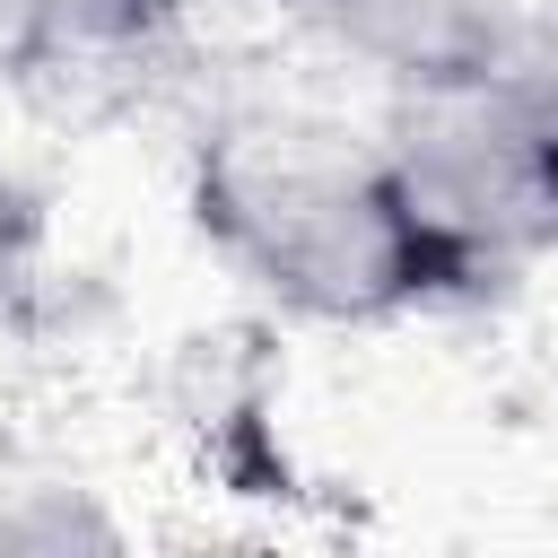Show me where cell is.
Returning <instances> with one entry per match:
<instances>
[{
	"instance_id": "cell-2",
	"label": "cell",
	"mask_w": 558,
	"mask_h": 558,
	"mask_svg": "<svg viewBox=\"0 0 558 558\" xmlns=\"http://www.w3.org/2000/svg\"><path fill=\"white\" fill-rule=\"evenodd\" d=\"M375 148L445 270V296H488L558 253V96L523 52L384 87Z\"/></svg>"
},
{
	"instance_id": "cell-7",
	"label": "cell",
	"mask_w": 558,
	"mask_h": 558,
	"mask_svg": "<svg viewBox=\"0 0 558 558\" xmlns=\"http://www.w3.org/2000/svg\"><path fill=\"white\" fill-rule=\"evenodd\" d=\"M523 61H532L541 87L558 96V9H549V17H523Z\"/></svg>"
},
{
	"instance_id": "cell-1",
	"label": "cell",
	"mask_w": 558,
	"mask_h": 558,
	"mask_svg": "<svg viewBox=\"0 0 558 558\" xmlns=\"http://www.w3.org/2000/svg\"><path fill=\"white\" fill-rule=\"evenodd\" d=\"M192 227L296 323L366 331L418 305H453L427 235L384 174L375 131H349L323 105H227L192 140Z\"/></svg>"
},
{
	"instance_id": "cell-3",
	"label": "cell",
	"mask_w": 558,
	"mask_h": 558,
	"mask_svg": "<svg viewBox=\"0 0 558 558\" xmlns=\"http://www.w3.org/2000/svg\"><path fill=\"white\" fill-rule=\"evenodd\" d=\"M331 52L366 61L384 87L410 78H453L523 52V9L514 0H288Z\"/></svg>"
},
{
	"instance_id": "cell-5",
	"label": "cell",
	"mask_w": 558,
	"mask_h": 558,
	"mask_svg": "<svg viewBox=\"0 0 558 558\" xmlns=\"http://www.w3.org/2000/svg\"><path fill=\"white\" fill-rule=\"evenodd\" d=\"M70 541H113V523L78 488H17L0 506V549H70Z\"/></svg>"
},
{
	"instance_id": "cell-4",
	"label": "cell",
	"mask_w": 558,
	"mask_h": 558,
	"mask_svg": "<svg viewBox=\"0 0 558 558\" xmlns=\"http://www.w3.org/2000/svg\"><path fill=\"white\" fill-rule=\"evenodd\" d=\"M174 0H0L9 78H96L157 44Z\"/></svg>"
},
{
	"instance_id": "cell-6",
	"label": "cell",
	"mask_w": 558,
	"mask_h": 558,
	"mask_svg": "<svg viewBox=\"0 0 558 558\" xmlns=\"http://www.w3.org/2000/svg\"><path fill=\"white\" fill-rule=\"evenodd\" d=\"M35 279H44V201L0 166V323L26 314Z\"/></svg>"
}]
</instances>
